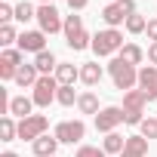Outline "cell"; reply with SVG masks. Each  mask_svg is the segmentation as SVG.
I'll return each mask as SVG.
<instances>
[{
    "label": "cell",
    "instance_id": "6da1fadb",
    "mask_svg": "<svg viewBox=\"0 0 157 157\" xmlns=\"http://www.w3.org/2000/svg\"><path fill=\"white\" fill-rule=\"evenodd\" d=\"M108 74H111V80H114V86L120 93H129V90L139 86V68L129 65V62H123L120 56H114L108 62Z\"/></svg>",
    "mask_w": 157,
    "mask_h": 157
},
{
    "label": "cell",
    "instance_id": "7a4b0ae2",
    "mask_svg": "<svg viewBox=\"0 0 157 157\" xmlns=\"http://www.w3.org/2000/svg\"><path fill=\"white\" fill-rule=\"evenodd\" d=\"M65 43L80 52V49H93V37L83 28V16H65Z\"/></svg>",
    "mask_w": 157,
    "mask_h": 157
},
{
    "label": "cell",
    "instance_id": "3957f363",
    "mask_svg": "<svg viewBox=\"0 0 157 157\" xmlns=\"http://www.w3.org/2000/svg\"><path fill=\"white\" fill-rule=\"evenodd\" d=\"M123 46H126V43H123V34H120L117 28H105V31L93 34V52H96L99 59H105V56H117Z\"/></svg>",
    "mask_w": 157,
    "mask_h": 157
},
{
    "label": "cell",
    "instance_id": "277c9868",
    "mask_svg": "<svg viewBox=\"0 0 157 157\" xmlns=\"http://www.w3.org/2000/svg\"><path fill=\"white\" fill-rule=\"evenodd\" d=\"M145 105H148V99H145V93L142 90H129V93H123V120L129 123V126H139L145 117Z\"/></svg>",
    "mask_w": 157,
    "mask_h": 157
},
{
    "label": "cell",
    "instance_id": "5b68a950",
    "mask_svg": "<svg viewBox=\"0 0 157 157\" xmlns=\"http://www.w3.org/2000/svg\"><path fill=\"white\" fill-rule=\"evenodd\" d=\"M136 16V0H114L102 10V22L108 28H117V25H126V19Z\"/></svg>",
    "mask_w": 157,
    "mask_h": 157
},
{
    "label": "cell",
    "instance_id": "8992f818",
    "mask_svg": "<svg viewBox=\"0 0 157 157\" xmlns=\"http://www.w3.org/2000/svg\"><path fill=\"white\" fill-rule=\"evenodd\" d=\"M59 80H56V74H46V77H40V80L34 83V93H31V99H34V105L37 108H49L52 102H56V96H59Z\"/></svg>",
    "mask_w": 157,
    "mask_h": 157
},
{
    "label": "cell",
    "instance_id": "52a82bcc",
    "mask_svg": "<svg viewBox=\"0 0 157 157\" xmlns=\"http://www.w3.org/2000/svg\"><path fill=\"white\" fill-rule=\"evenodd\" d=\"M37 25H40L43 34H59V31H65V19H62V13H59L52 3H40V6H37Z\"/></svg>",
    "mask_w": 157,
    "mask_h": 157
},
{
    "label": "cell",
    "instance_id": "ba28073f",
    "mask_svg": "<svg viewBox=\"0 0 157 157\" xmlns=\"http://www.w3.org/2000/svg\"><path fill=\"white\" fill-rule=\"evenodd\" d=\"M46 129H49L46 114H31V117L19 120V139H25V142H31V145H34L40 136H46Z\"/></svg>",
    "mask_w": 157,
    "mask_h": 157
},
{
    "label": "cell",
    "instance_id": "9c48e42d",
    "mask_svg": "<svg viewBox=\"0 0 157 157\" xmlns=\"http://www.w3.org/2000/svg\"><path fill=\"white\" fill-rule=\"evenodd\" d=\"M52 136L59 139V145H77V142L86 136V123L83 120H62L52 129Z\"/></svg>",
    "mask_w": 157,
    "mask_h": 157
},
{
    "label": "cell",
    "instance_id": "30bf717a",
    "mask_svg": "<svg viewBox=\"0 0 157 157\" xmlns=\"http://www.w3.org/2000/svg\"><path fill=\"white\" fill-rule=\"evenodd\" d=\"M25 65V52L22 49H3V56H0V80H16L19 68Z\"/></svg>",
    "mask_w": 157,
    "mask_h": 157
},
{
    "label": "cell",
    "instance_id": "8fae6325",
    "mask_svg": "<svg viewBox=\"0 0 157 157\" xmlns=\"http://www.w3.org/2000/svg\"><path fill=\"white\" fill-rule=\"evenodd\" d=\"M120 123H126V120H123V108H117V105H108V108H102V111L96 114V129L105 132V136L114 132Z\"/></svg>",
    "mask_w": 157,
    "mask_h": 157
},
{
    "label": "cell",
    "instance_id": "7c38bea8",
    "mask_svg": "<svg viewBox=\"0 0 157 157\" xmlns=\"http://www.w3.org/2000/svg\"><path fill=\"white\" fill-rule=\"evenodd\" d=\"M139 90L145 93V99H148V102H154V99H157V68H154V65L139 68Z\"/></svg>",
    "mask_w": 157,
    "mask_h": 157
},
{
    "label": "cell",
    "instance_id": "4fadbf2b",
    "mask_svg": "<svg viewBox=\"0 0 157 157\" xmlns=\"http://www.w3.org/2000/svg\"><path fill=\"white\" fill-rule=\"evenodd\" d=\"M19 49L22 52H43L46 49V34L43 31H22L19 34Z\"/></svg>",
    "mask_w": 157,
    "mask_h": 157
},
{
    "label": "cell",
    "instance_id": "5bb4252c",
    "mask_svg": "<svg viewBox=\"0 0 157 157\" xmlns=\"http://www.w3.org/2000/svg\"><path fill=\"white\" fill-rule=\"evenodd\" d=\"M102 77H105V68H102L99 62H86V65H80V83H86V86H99Z\"/></svg>",
    "mask_w": 157,
    "mask_h": 157
},
{
    "label": "cell",
    "instance_id": "9a60e30c",
    "mask_svg": "<svg viewBox=\"0 0 157 157\" xmlns=\"http://www.w3.org/2000/svg\"><path fill=\"white\" fill-rule=\"evenodd\" d=\"M56 80L62 86H74V80H80V68H77L74 62H59L56 68Z\"/></svg>",
    "mask_w": 157,
    "mask_h": 157
},
{
    "label": "cell",
    "instance_id": "2e32d148",
    "mask_svg": "<svg viewBox=\"0 0 157 157\" xmlns=\"http://www.w3.org/2000/svg\"><path fill=\"white\" fill-rule=\"evenodd\" d=\"M31 108H34V99H31V96H13V99H10V111H6V114H13V117L25 120V117H31Z\"/></svg>",
    "mask_w": 157,
    "mask_h": 157
},
{
    "label": "cell",
    "instance_id": "e0dca14e",
    "mask_svg": "<svg viewBox=\"0 0 157 157\" xmlns=\"http://www.w3.org/2000/svg\"><path fill=\"white\" fill-rule=\"evenodd\" d=\"M120 157H148V139L145 136H126V148Z\"/></svg>",
    "mask_w": 157,
    "mask_h": 157
},
{
    "label": "cell",
    "instance_id": "ac0fdd59",
    "mask_svg": "<svg viewBox=\"0 0 157 157\" xmlns=\"http://www.w3.org/2000/svg\"><path fill=\"white\" fill-rule=\"evenodd\" d=\"M34 68L40 71V77H46V74H56L59 62H56V56H52L49 49H43V52H37V56H34Z\"/></svg>",
    "mask_w": 157,
    "mask_h": 157
},
{
    "label": "cell",
    "instance_id": "d6986e66",
    "mask_svg": "<svg viewBox=\"0 0 157 157\" xmlns=\"http://www.w3.org/2000/svg\"><path fill=\"white\" fill-rule=\"evenodd\" d=\"M37 80H40V71L34 68V62H31V65H22V68H19V74H16V86H22V90H25V86H31V90H34V83H37Z\"/></svg>",
    "mask_w": 157,
    "mask_h": 157
},
{
    "label": "cell",
    "instance_id": "ffe728a7",
    "mask_svg": "<svg viewBox=\"0 0 157 157\" xmlns=\"http://www.w3.org/2000/svg\"><path fill=\"white\" fill-rule=\"evenodd\" d=\"M77 111H80V114H99L102 108H99V96L93 93V90H86V93H80V99H77Z\"/></svg>",
    "mask_w": 157,
    "mask_h": 157
},
{
    "label": "cell",
    "instance_id": "44dd1931",
    "mask_svg": "<svg viewBox=\"0 0 157 157\" xmlns=\"http://www.w3.org/2000/svg\"><path fill=\"white\" fill-rule=\"evenodd\" d=\"M31 148H34V154H37V157H52V154H56V148H59V139L46 132V136H40Z\"/></svg>",
    "mask_w": 157,
    "mask_h": 157
},
{
    "label": "cell",
    "instance_id": "7402d4cb",
    "mask_svg": "<svg viewBox=\"0 0 157 157\" xmlns=\"http://www.w3.org/2000/svg\"><path fill=\"white\" fill-rule=\"evenodd\" d=\"M102 148H105V154H123V148H126V139H123V136L114 129V132H108V136H105Z\"/></svg>",
    "mask_w": 157,
    "mask_h": 157
},
{
    "label": "cell",
    "instance_id": "603a6c76",
    "mask_svg": "<svg viewBox=\"0 0 157 157\" xmlns=\"http://www.w3.org/2000/svg\"><path fill=\"white\" fill-rule=\"evenodd\" d=\"M123 62H129V65H142V59H145V49L139 46V43H126L120 52H117Z\"/></svg>",
    "mask_w": 157,
    "mask_h": 157
},
{
    "label": "cell",
    "instance_id": "cb8c5ba5",
    "mask_svg": "<svg viewBox=\"0 0 157 157\" xmlns=\"http://www.w3.org/2000/svg\"><path fill=\"white\" fill-rule=\"evenodd\" d=\"M0 136H3V142L19 139V123H16V117H13V114H6L3 120H0Z\"/></svg>",
    "mask_w": 157,
    "mask_h": 157
},
{
    "label": "cell",
    "instance_id": "d4e9b609",
    "mask_svg": "<svg viewBox=\"0 0 157 157\" xmlns=\"http://www.w3.org/2000/svg\"><path fill=\"white\" fill-rule=\"evenodd\" d=\"M31 19H37V10L28 3V0H22V3H16V22H31Z\"/></svg>",
    "mask_w": 157,
    "mask_h": 157
},
{
    "label": "cell",
    "instance_id": "484cf974",
    "mask_svg": "<svg viewBox=\"0 0 157 157\" xmlns=\"http://www.w3.org/2000/svg\"><path fill=\"white\" fill-rule=\"evenodd\" d=\"M77 99H80V96L74 93V86H59V96H56V102H59V105L71 108V105H77Z\"/></svg>",
    "mask_w": 157,
    "mask_h": 157
},
{
    "label": "cell",
    "instance_id": "4316f807",
    "mask_svg": "<svg viewBox=\"0 0 157 157\" xmlns=\"http://www.w3.org/2000/svg\"><path fill=\"white\" fill-rule=\"evenodd\" d=\"M13 43H19L16 28H13V25H0V46H3V49H10Z\"/></svg>",
    "mask_w": 157,
    "mask_h": 157
},
{
    "label": "cell",
    "instance_id": "83f0119b",
    "mask_svg": "<svg viewBox=\"0 0 157 157\" xmlns=\"http://www.w3.org/2000/svg\"><path fill=\"white\" fill-rule=\"evenodd\" d=\"M145 28H148V19H145V16L136 13V16L126 19V31H129V34H145Z\"/></svg>",
    "mask_w": 157,
    "mask_h": 157
},
{
    "label": "cell",
    "instance_id": "f1b7e54d",
    "mask_svg": "<svg viewBox=\"0 0 157 157\" xmlns=\"http://www.w3.org/2000/svg\"><path fill=\"white\" fill-rule=\"evenodd\" d=\"M139 136H145V139H157V117H145V120L139 123Z\"/></svg>",
    "mask_w": 157,
    "mask_h": 157
},
{
    "label": "cell",
    "instance_id": "f546056e",
    "mask_svg": "<svg viewBox=\"0 0 157 157\" xmlns=\"http://www.w3.org/2000/svg\"><path fill=\"white\" fill-rule=\"evenodd\" d=\"M74 157H108V154H105V148H96V145H80Z\"/></svg>",
    "mask_w": 157,
    "mask_h": 157
},
{
    "label": "cell",
    "instance_id": "4dcf8cb0",
    "mask_svg": "<svg viewBox=\"0 0 157 157\" xmlns=\"http://www.w3.org/2000/svg\"><path fill=\"white\" fill-rule=\"evenodd\" d=\"M16 19V6H10V3H0V22L3 25H10Z\"/></svg>",
    "mask_w": 157,
    "mask_h": 157
},
{
    "label": "cell",
    "instance_id": "1f68e13d",
    "mask_svg": "<svg viewBox=\"0 0 157 157\" xmlns=\"http://www.w3.org/2000/svg\"><path fill=\"white\" fill-rule=\"evenodd\" d=\"M145 34H148V40H151V43H157V19H148V28H145Z\"/></svg>",
    "mask_w": 157,
    "mask_h": 157
},
{
    "label": "cell",
    "instance_id": "d6a6232c",
    "mask_svg": "<svg viewBox=\"0 0 157 157\" xmlns=\"http://www.w3.org/2000/svg\"><path fill=\"white\" fill-rule=\"evenodd\" d=\"M86 3H90V0H68L71 13H80V10H86Z\"/></svg>",
    "mask_w": 157,
    "mask_h": 157
},
{
    "label": "cell",
    "instance_id": "836d02e7",
    "mask_svg": "<svg viewBox=\"0 0 157 157\" xmlns=\"http://www.w3.org/2000/svg\"><path fill=\"white\" fill-rule=\"evenodd\" d=\"M148 62L157 68V43H151V46H148Z\"/></svg>",
    "mask_w": 157,
    "mask_h": 157
},
{
    "label": "cell",
    "instance_id": "e575fe53",
    "mask_svg": "<svg viewBox=\"0 0 157 157\" xmlns=\"http://www.w3.org/2000/svg\"><path fill=\"white\" fill-rule=\"evenodd\" d=\"M0 157H19L16 151H3V154H0Z\"/></svg>",
    "mask_w": 157,
    "mask_h": 157
},
{
    "label": "cell",
    "instance_id": "d590c367",
    "mask_svg": "<svg viewBox=\"0 0 157 157\" xmlns=\"http://www.w3.org/2000/svg\"><path fill=\"white\" fill-rule=\"evenodd\" d=\"M40 3H52V0H40Z\"/></svg>",
    "mask_w": 157,
    "mask_h": 157
},
{
    "label": "cell",
    "instance_id": "8d00e7d4",
    "mask_svg": "<svg viewBox=\"0 0 157 157\" xmlns=\"http://www.w3.org/2000/svg\"><path fill=\"white\" fill-rule=\"evenodd\" d=\"M108 3H114V0H108Z\"/></svg>",
    "mask_w": 157,
    "mask_h": 157
},
{
    "label": "cell",
    "instance_id": "74e56055",
    "mask_svg": "<svg viewBox=\"0 0 157 157\" xmlns=\"http://www.w3.org/2000/svg\"><path fill=\"white\" fill-rule=\"evenodd\" d=\"M52 157H59V154H52Z\"/></svg>",
    "mask_w": 157,
    "mask_h": 157
}]
</instances>
